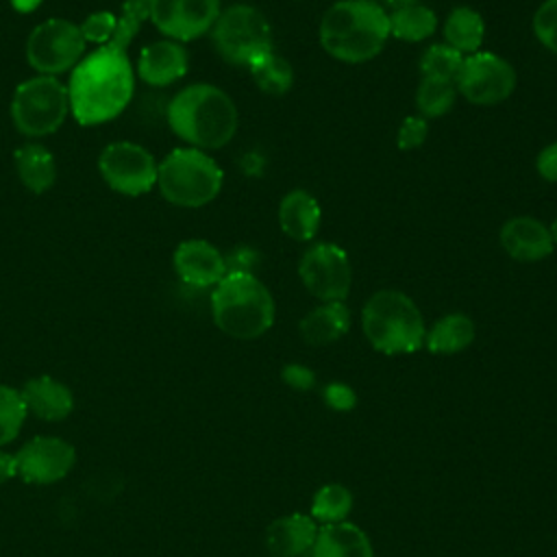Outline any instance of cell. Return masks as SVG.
<instances>
[{
	"mask_svg": "<svg viewBox=\"0 0 557 557\" xmlns=\"http://www.w3.org/2000/svg\"><path fill=\"white\" fill-rule=\"evenodd\" d=\"M135 72L128 50L104 44L85 54L72 70L70 113L83 126L117 117L133 98Z\"/></svg>",
	"mask_w": 557,
	"mask_h": 557,
	"instance_id": "6da1fadb",
	"label": "cell"
},
{
	"mask_svg": "<svg viewBox=\"0 0 557 557\" xmlns=\"http://www.w3.org/2000/svg\"><path fill=\"white\" fill-rule=\"evenodd\" d=\"M389 37V13L374 0H337L318 26L322 50L348 65L372 61Z\"/></svg>",
	"mask_w": 557,
	"mask_h": 557,
	"instance_id": "7a4b0ae2",
	"label": "cell"
},
{
	"mask_svg": "<svg viewBox=\"0 0 557 557\" xmlns=\"http://www.w3.org/2000/svg\"><path fill=\"white\" fill-rule=\"evenodd\" d=\"M168 124L176 137L191 148L218 150L226 146L239 124L233 98L209 83H194L181 89L168 104Z\"/></svg>",
	"mask_w": 557,
	"mask_h": 557,
	"instance_id": "3957f363",
	"label": "cell"
},
{
	"mask_svg": "<svg viewBox=\"0 0 557 557\" xmlns=\"http://www.w3.org/2000/svg\"><path fill=\"white\" fill-rule=\"evenodd\" d=\"M211 315L228 337L255 339L274 324L276 305L252 272H226L211 292Z\"/></svg>",
	"mask_w": 557,
	"mask_h": 557,
	"instance_id": "277c9868",
	"label": "cell"
},
{
	"mask_svg": "<svg viewBox=\"0 0 557 557\" xmlns=\"http://www.w3.org/2000/svg\"><path fill=\"white\" fill-rule=\"evenodd\" d=\"M361 329L370 346L383 355H407L424 346V318L405 292L379 289L361 309Z\"/></svg>",
	"mask_w": 557,
	"mask_h": 557,
	"instance_id": "5b68a950",
	"label": "cell"
},
{
	"mask_svg": "<svg viewBox=\"0 0 557 557\" xmlns=\"http://www.w3.org/2000/svg\"><path fill=\"white\" fill-rule=\"evenodd\" d=\"M222 183V168L200 148H174L157 163V187L174 207H205L218 198Z\"/></svg>",
	"mask_w": 557,
	"mask_h": 557,
	"instance_id": "8992f818",
	"label": "cell"
},
{
	"mask_svg": "<svg viewBox=\"0 0 557 557\" xmlns=\"http://www.w3.org/2000/svg\"><path fill=\"white\" fill-rule=\"evenodd\" d=\"M211 39L218 54L239 67H250L272 52V26L268 17L252 4H231L220 11Z\"/></svg>",
	"mask_w": 557,
	"mask_h": 557,
	"instance_id": "52a82bcc",
	"label": "cell"
},
{
	"mask_svg": "<svg viewBox=\"0 0 557 557\" xmlns=\"http://www.w3.org/2000/svg\"><path fill=\"white\" fill-rule=\"evenodd\" d=\"M70 113V94L57 76L37 74L20 83L11 100L13 126L26 137H44L65 122Z\"/></svg>",
	"mask_w": 557,
	"mask_h": 557,
	"instance_id": "ba28073f",
	"label": "cell"
},
{
	"mask_svg": "<svg viewBox=\"0 0 557 557\" xmlns=\"http://www.w3.org/2000/svg\"><path fill=\"white\" fill-rule=\"evenodd\" d=\"M85 46L87 41L78 24L63 17H50L30 30L26 39V61L39 74L57 76L74 70L85 57Z\"/></svg>",
	"mask_w": 557,
	"mask_h": 557,
	"instance_id": "9c48e42d",
	"label": "cell"
},
{
	"mask_svg": "<svg viewBox=\"0 0 557 557\" xmlns=\"http://www.w3.org/2000/svg\"><path fill=\"white\" fill-rule=\"evenodd\" d=\"M518 76L513 65L494 52L479 50L463 57L459 74L455 78L457 94L472 104L492 107L505 102L516 89Z\"/></svg>",
	"mask_w": 557,
	"mask_h": 557,
	"instance_id": "30bf717a",
	"label": "cell"
},
{
	"mask_svg": "<svg viewBox=\"0 0 557 557\" xmlns=\"http://www.w3.org/2000/svg\"><path fill=\"white\" fill-rule=\"evenodd\" d=\"M298 276L305 289L320 302H344L352 285L350 259L333 242H318L307 248L298 261Z\"/></svg>",
	"mask_w": 557,
	"mask_h": 557,
	"instance_id": "8fae6325",
	"label": "cell"
},
{
	"mask_svg": "<svg viewBox=\"0 0 557 557\" xmlns=\"http://www.w3.org/2000/svg\"><path fill=\"white\" fill-rule=\"evenodd\" d=\"M102 181L117 194L141 196L157 185L154 157L135 141H113L98 157Z\"/></svg>",
	"mask_w": 557,
	"mask_h": 557,
	"instance_id": "7c38bea8",
	"label": "cell"
},
{
	"mask_svg": "<svg viewBox=\"0 0 557 557\" xmlns=\"http://www.w3.org/2000/svg\"><path fill=\"white\" fill-rule=\"evenodd\" d=\"M220 11V0H148V20L181 44L209 33Z\"/></svg>",
	"mask_w": 557,
	"mask_h": 557,
	"instance_id": "4fadbf2b",
	"label": "cell"
},
{
	"mask_svg": "<svg viewBox=\"0 0 557 557\" xmlns=\"http://www.w3.org/2000/svg\"><path fill=\"white\" fill-rule=\"evenodd\" d=\"M76 453L65 440L39 435L26 442L15 455V472L35 485L57 483L74 468Z\"/></svg>",
	"mask_w": 557,
	"mask_h": 557,
	"instance_id": "5bb4252c",
	"label": "cell"
},
{
	"mask_svg": "<svg viewBox=\"0 0 557 557\" xmlns=\"http://www.w3.org/2000/svg\"><path fill=\"white\" fill-rule=\"evenodd\" d=\"M172 265L176 276L191 287H215L226 276V257L207 239H185L176 246Z\"/></svg>",
	"mask_w": 557,
	"mask_h": 557,
	"instance_id": "9a60e30c",
	"label": "cell"
},
{
	"mask_svg": "<svg viewBox=\"0 0 557 557\" xmlns=\"http://www.w3.org/2000/svg\"><path fill=\"white\" fill-rule=\"evenodd\" d=\"M503 250L522 263H535L546 257H550L555 244L548 231V224H544L537 218L531 215H516L509 218L498 233Z\"/></svg>",
	"mask_w": 557,
	"mask_h": 557,
	"instance_id": "2e32d148",
	"label": "cell"
},
{
	"mask_svg": "<svg viewBox=\"0 0 557 557\" xmlns=\"http://www.w3.org/2000/svg\"><path fill=\"white\" fill-rule=\"evenodd\" d=\"M189 67V54L181 41L161 39L141 48L137 76L152 87H168L183 78Z\"/></svg>",
	"mask_w": 557,
	"mask_h": 557,
	"instance_id": "e0dca14e",
	"label": "cell"
},
{
	"mask_svg": "<svg viewBox=\"0 0 557 557\" xmlns=\"http://www.w3.org/2000/svg\"><path fill=\"white\" fill-rule=\"evenodd\" d=\"M322 224V207L307 189H292L281 198L278 226L296 242H311Z\"/></svg>",
	"mask_w": 557,
	"mask_h": 557,
	"instance_id": "ac0fdd59",
	"label": "cell"
},
{
	"mask_svg": "<svg viewBox=\"0 0 557 557\" xmlns=\"http://www.w3.org/2000/svg\"><path fill=\"white\" fill-rule=\"evenodd\" d=\"M20 394L24 398L26 411H33L37 418L48 422H59L74 409V396L70 387L52 376H35L26 381Z\"/></svg>",
	"mask_w": 557,
	"mask_h": 557,
	"instance_id": "d6986e66",
	"label": "cell"
},
{
	"mask_svg": "<svg viewBox=\"0 0 557 557\" xmlns=\"http://www.w3.org/2000/svg\"><path fill=\"white\" fill-rule=\"evenodd\" d=\"M318 527L311 516L289 513L276 518L265 531V546L276 557H298L315 542Z\"/></svg>",
	"mask_w": 557,
	"mask_h": 557,
	"instance_id": "ffe728a7",
	"label": "cell"
},
{
	"mask_svg": "<svg viewBox=\"0 0 557 557\" xmlns=\"http://www.w3.org/2000/svg\"><path fill=\"white\" fill-rule=\"evenodd\" d=\"M300 335L311 346H326L344 337L350 329V309L342 302H322L311 309L298 324Z\"/></svg>",
	"mask_w": 557,
	"mask_h": 557,
	"instance_id": "44dd1931",
	"label": "cell"
},
{
	"mask_svg": "<svg viewBox=\"0 0 557 557\" xmlns=\"http://www.w3.org/2000/svg\"><path fill=\"white\" fill-rule=\"evenodd\" d=\"M313 557H374L368 535L350 522H331L318 529Z\"/></svg>",
	"mask_w": 557,
	"mask_h": 557,
	"instance_id": "7402d4cb",
	"label": "cell"
},
{
	"mask_svg": "<svg viewBox=\"0 0 557 557\" xmlns=\"http://www.w3.org/2000/svg\"><path fill=\"white\" fill-rule=\"evenodd\" d=\"M15 172L33 194H44L54 185L57 165L52 152L41 144H24L13 152Z\"/></svg>",
	"mask_w": 557,
	"mask_h": 557,
	"instance_id": "603a6c76",
	"label": "cell"
},
{
	"mask_svg": "<svg viewBox=\"0 0 557 557\" xmlns=\"http://www.w3.org/2000/svg\"><path fill=\"white\" fill-rule=\"evenodd\" d=\"M476 335V326L466 313H446L440 318L424 337L429 352L433 355H455L466 350Z\"/></svg>",
	"mask_w": 557,
	"mask_h": 557,
	"instance_id": "cb8c5ba5",
	"label": "cell"
},
{
	"mask_svg": "<svg viewBox=\"0 0 557 557\" xmlns=\"http://www.w3.org/2000/svg\"><path fill=\"white\" fill-rule=\"evenodd\" d=\"M444 44L463 57L479 52L485 37V20L472 7H455L444 20Z\"/></svg>",
	"mask_w": 557,
	"mask_h": 557,
	"instance_id": "d4e9b609",
	"label": "cell"
},
{
	"mask_svg": "<svg viewBox=\"0 0 557 557\" xmlns=\"http://www.w3.org/2000/svg\"><path fill=\"white\" fill-rule=\"evenodd\" d=\"M437 30V15L426 4H409L389 13V35L400 41H424Z\"/></svg>",
	"mask_w": 557,
	"mask_h": 557,
	"instance_id": "484cf974",
	"label": "cell"
},
{
	"mask_svg": "<svg viewBox=\"0 0 557 557\" xmlns=\"http://www.w3.org/2000/svg\"><path fill=\"white\" fill-rule=\"evenodd\" d=\"M255 85L270 94V96H283L292 89L294 85V70L289 65V61L281 54H276L274 50L268 52L265 57H261L257 63H252L248 67Z\"/></svg>",
	"mask_w": 557,
	"mask_h": 557,
	"instance_id": "4316f807",
	"label": "cell"
},
{
	"mask_svg": "<svg viewBox=\"0 0 557 557\" xmlns=\"http://www.w3.org/2000/svg\"><path fill=\"white\" fill-rule=\"evenodd\" d=\"M457 87L448 81L437 78H420V85L416 89V109L424 120L442 117L446 115L457 100Z\"/></svg>",
	"mask_w": 557,
	"mask_h": 557,
	"instance_id": "83f0119b",
	"label": "cell"
},
{
	"mask_svg": "<svg viewBox=\"0 0 557 557\" xmlns=\"http://www.w3.org/2000/svg\"><path fill=\"white\" fill-rule=\"evenodd\" d=\"M352 507V494L339 483L322 485L311 500V518L324 524L342 522Z\"/></svg>",
	"mask_w": 557,
	"mask_h": 557,
	"instance_id": "f1b7e54d",
	"label": "cell"
},
{
	"mask_svg": "<svg viewBox=\"0 0 557 557\" xmlns=\"http://www.w3.org/2000/svg\"><path fill=\"white\" fill-rule=\"evenodd\" d=\"M463 63V54L446 44L429 46L420 57V74L424 78H437L455 83L459 67Z\"/></svg>",
	"mask_w": 557,
	"mask_h": 557,
	"instance_id": "f546056e",
	"label": "cell"
},
{
	"mask_svg": "<svg viewBox=\"0 0 557 557\" xmlns=\"http://www.w3.org/2000/svg\"><path fill=\"white\" fill-rule=\"evenodd\" d=\"M26 405L20 389L0 385V446L13 442L24 424Z\"/></svg>",
	"mask_w": 557,
	"mask_h": 557,
	"instance_id": "4dcf8cb0",
	"label": "cell"
},
{
	"mask_svg": "<svg viewBox=\"0 0 557 557\" xmlns=\"http://www.w3.org/2000/svg\"><path fill=\"white\" fill-rule=\"evenodd\" d=\"M148 20V0H124L122 15L117 17L115 33L111 37V46L128 50V44L139 33L141 24Z\"/></svg>",
	"mask_w": 557,
	"mask_h": 557,
	"instance_id": "1f68e13d",
	"label": "cell"
},
{
	"mask_svg": "<svg viewBox=\"0 0 557 557\" xmlns=\"http://www.w3.org/2000/svg\"><path fill=\"white\" fill-rule=\"evenodd\" d=\"M535 39L557 54V0H544L531 20Z\"/></svg>",
	"mask_w": 557,
	"mask_h": 557,
	"instance_id": "d6a6232c",
	"label": "cell"
},
{
	"mask_svg": "<svg viewBox=\"0 0 557 557\" xmlns=\"http://www.w3.org/2000/svg\"><path fill=\"white\" fill-rule=\"evenodd\" d=\"M115 24H117V17L111 11H96L89 17H85V22L78 24V28H81L85 41L104 46L111 41L113 33H115Z\"/></svg>",
	"mask_w": 557,
	"mask_h": 557,
	"instance_id": "836d02e7",
	"label": "cell"
},
{
	"mask_svg": "<svg viewBox=\"0 0 557 557\" xmlns=\"http://www.w3.org/2000/svg\"><path fill=\"white\" fill-rule=\"evenodd\" d=\"M429 120L422 115H407L396 131V146L400 150H416L426 141Z\"/></svg>",
	"mask_w": 557,
	"mask_h": 557,
	"instance_id": "e575fe53",
	"label": "cell"
},
{
	"mask_svg": "<svg viewBox=\"0 0 557 557\" xmlns=\"http://www.w3.org/2000/svg\"><path fill=\"white\" fill-rule=\"evenodd\" d=\"M535 170H537V174H540L544 181L557 183V141L544 146V148L537 152Z\"/></svg>",
	"mask_w": 557,
	"mask_h": 557,
	"instance_id": "d590c367",
	"label": "cell"
},
{
	"mask_svg": "<svg viewBox=\"0 0 557 557\" xmlns=\"http://www.w3.org/2000/svg\"><path fill=\"white\" fill-rule=\"evenodd\" d=\"M324 400H326V405H331L333 409H350V407H355V392L348 387V385H344V383H331V385H326V389H324Z\"/></svg>",
	"mask_w": 557,
	"mask_h": 557,
	"instance_id": "8d00e7d4",
	"label": "cell"
},
{
	"mask_svg": "<svg viewBox=\"0 0 557 557\" xmlns=\"http://www.w3.org/2000/svg\"><path fill=\"white\" fill-rule=\"evenodd\" d=\"M283 381L292 387H298V389H309L315 381L313 372L300 363H289L283 368Z\"/></svg>",
	"mask_w": 557,
	"mask_h": 557,
	"instance_id": "74e56055",
	"label": "cell"
},
{
	"mask_svg": "<svg viewBox=\"0 0 557 557\" xmlns=\"http://www.w3.org/2000/svg\"><path fill=\"white\" fill-rule=\"evenodd\" d=\"M15 474H17L15 472V455L0 450V485L7 483L9 479H13Z\"/></svg>",
	"mask_w": 557,
	"mask_h": 557,
	"instance_id": "f35d334b",
	"label": "cell"
},
{
	"mask_svg": "<svg viewBox=\"0 0 557 557\" xmlns=\"http://www.w3.org/2000/svg\"><path fill=\"white\" fill-rule=\"evenodd\" d=\"M41 2H44V0H11V7H13L15 11H20V13H30V11H35Z\"/></svg>",
	"mask_w": 557,
	"mask_h": 557,
	"instance_id": "ab89813d",
	"label": "cell"
},
{
	"mask_svg": "<svg viewBox=\"0 0 557 557\" xmlns=\"http://www.w3.org/2000/svg\"><path fill=\"white\" fill-rule=\"evenodd\" d=\"M385 4H389L392 9H400V7H409V4H418L420 0H383Z\"/></svg>",
	"mask_w": 557,
	"mask_h": 557,
	"instance_id": "60d3db41",
	"label": "cell"
},
{
	"mask_svg": "<svg viewBox=\"0 0 557 557\" xmlns=\"http://www.w3.org/2000/svg\"><path fill=\"white\" fill-rule=\"evenodd\" d=\"M548 231H550V237H553V244L557 246V218L548 224Z\"/></svg>",
	"mask_w": 557,
	"mask_h": 557,
	"instance_id": "b9f144b4",
	"label": "cell"
}]
</instances>
